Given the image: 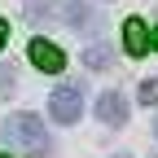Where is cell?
<instances>
[{"label": "cell", "instance_id": "obj_1", "mask_svg": "<svg viewBox=\"0 0 158 158\" xmlns=\"http://www.w3.org/2000/svg\"><path fill=\"white\" fill-rule=\"evenodd\" d=\"M0 136H5L9 145H18L22 154H48V132H44V118H35V114H9L5 118V127H0Z\"/></svg>", "mask_w": 158, "mask_h": 158}, {"label": "cell", "instance_id": "obj_2", "mask_svg": "<svg viewBox=\"0 0 158 158\" xmlns=\"http://www.w3.org/2000/svg\"><path fill=\"white\" fill-rule=\"evenodd\" d=\"M48 114H53V123H79V114H84V92H79L75 84L53 88V97H48Z\"/></svg>", "mask_w": 158, "mask_h": 158}, {"label": "cell", "instance_id": "obj_3", "mask_svg": "<svg viewBox=\"0 0 158 158\" xmlns=\"http://www.w3.org/2000/svg\"><path fill=\"white\" fill-rule=\"evenodd\" d=\"M31 62H35L40 70H48V75H62L66 53L57 48V44H48V40H31Z\"/></svg>", "mask_w": 158, "mask_h": 158}, {"label": "cell", "instance_id": "obj_4", "mask_svg": "<svg viewBox=\"0 0 158 158\" xmlns=\"http://www.w3.org/2000/svg\"><path fill=\"white\" fill-rule=\"evenodd\" d=\"M97 118L110 127H123L127 123V101H123V92H101L97 97Z\"/></svg>", "mask_w": 158, "mask_h": 158}, {"label": "cell", "instance_id": "obj_5", "mask_svg": "<svg viewBox=\"0 0 158 158\" xmlns=\"http://www.w3.org/2000/svg\"><path fill=\"white\" fill-rule=\"evenodd\" d=\"M62 18L75 31H97V13H92V5H84V0H62Z\"/></svg>", "mask_w": 158, "mask_h": 158}, {"label": "cell", "instance_id": "obj_6", "mask_svg": "<svg viewBox=\"0 0 158 158\" xmlns=\"http://www.w3.org/2000/svg\"><path fill=\"white\" fill-rule=\"evenodd\" d=\"M123 48H127L132 57H141V53L149 48V31H145L141 18H127V22H123Z\"/></svg>", "mask_w": 158, "mask_h": 158}, {"label": "cell", "instance_id": "obj_7", "mask_svg": "<svg viewBox=\"0 0 158 158\" xmlns=\"http://www.w3.org/2000/svg\"><path fill=\"white\" fill-rule=\"evenodd\" d=\"M27 22L31 27H53V5L48 0H27Z\"/></svg>", "mask_w": 158, "mask_h": 158}, {"label": "cell", "instance_id": "obj_8", "mask_svg": "<svg viewBox=\"0 0 158 158\" xmlns=\"http://www.w3.org/2000/svg\"><path fill=\"white\" fill-rule=\"evenodd\" d=\"M110 62H114L110 44H92V48H84V66H88V70H106Z\"/></svg>", "mask_w": 158, "mask_h": 158}, {"label": "cell", "instance_id": "obj_9", "mask_svg": "<svg viewBox=\"0 0 158 158\" xmlns=\"http://www.w3.org/2000/svg\"><path fill=\"white\" fill-rule=\"evenodd\" d=\"M136 97H141V106H158V79H145L136 88Z\"/></svg>", "mask_w": 158, "mask_h": 158}, {"label": "cell", "instance_id": "obj_10", "mask_svg": "<svg viewBox=\"0 0 158 158\" xmlns=\"http://www.w3.org/2000/svg\"><path fill=\"white\" fill-rule=\"evenodd\" d=\"M13 88H18V79H13V66H9V70H0V97H9Z\"/></svg>", "mask_w": 158, "mask_h": 158}, {"label": "cell", "instance_id": "obj_11", "mask_svg": "<svg viewBox=\"0 0 158 158\" xmlns=\"http://www.w3.org/2000/svg\"><path fill=\"white\" fill-rule=\"evenodd\" d=\"M5 40H9V22L0 18V48H5Z\"/></svg>", "mask_w": 158, "mask_h": 158}, {"label": "cell", "instance_id": "obj_12", "mask_svg": "<svg viewBox=\"0 0 158 158\" xmlns=\"http://www.w3.org/2000/svg\"><path fill=\"white\" fill-rule=\"evenodd\" d=\"M149 44H154V48H158V31H154V35H149Z\"/></svg>", "mask_w": 158, "mask_h": 158}, {"label": "cell", "instance_id": "obj_13", "mask_svg": "<svg viewBox=\"0 0 158 158\" xmlns=\"http://www.w3.org/2000/svg\"><path fill=\"white\" fill-rule=\"evenodd\" d=\"M154 136H158V118H154Z\"/></svg>", "mask_w": 158, "mask_h": 158}, {"label": "cell", "instance_id": "obj_14", "mask_svg": "<svg viewBox=\"0 0 158 158\" xmlns=\"http://www.w3.org/2000/svg\"><path fill=\"white\" fill-rule=\"evenodd\" d=\"M114 158H127V154H114Z\"/></svg>", "mask_w": 158, "mask_h": 158}, {"label": "cell", "instance_id": "obj_15", "mask_svg": "<svg viewBox=\"0 0 158 158\" xmlns=\"http://www.w3.org/2000/svg\"><path fill=\"white\" fill-rule=\"evenodd\" d=\"M0 158H9V154H0Z\"/></svg>", "mask_w": 158, "mask_h": 158}]
</instances>
